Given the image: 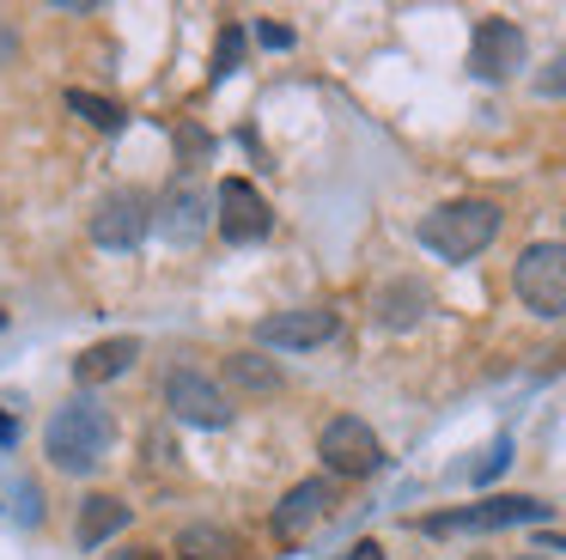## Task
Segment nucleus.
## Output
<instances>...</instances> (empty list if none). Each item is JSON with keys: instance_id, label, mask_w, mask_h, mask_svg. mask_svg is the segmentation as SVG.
Returning <instances> with one entry per match:
<instances>
[{"instance_id": "nucleus-4", "label": "nucleus", "mask_w": 566, "mask_h": 560, "mask_svg": "<svg viewBox=\"0 0 566 560\" xmlns=\"http://www.w3.org/2000/svg\"><path fill=\"white\" fill-rule=\"evenodd\" d=\"M548 506L542 499H524V494H500V499H481V506H463V511H432L420 518L427 536H463V530H505V523H542Z\"/></svg>"}, {"instance_id": "nucleus-17", "label": "nucleus", "mask_w": 566, "mask_h": 560, "mask_svg": "<svg viewBox=\"0 0 566 560\" xmlns=\"http://www.w3.org/2000/svg\"><path fill=\"white\" fill-rule=\"evenodd\" d=\"M232 377H238V390H262V396L281 384V377H274L262 360H250V353H238V360H232Z\"/></svg>"}, {"instance_id": "nucleus-16", "label": "nucleus", "mask_w": 566, "mask_h": 560, "mask_svg": "<svg viewBox=\"0 0 566 560\" xmlns=\"http://www.w3.org/2000/svg\"><path fill=\"white\" fill-rule=\"evenodd\" d=\"M420 304H427V292H420L415 280H408V287H390V292L378 299V317H384L390 329H408V323L420 317Z\"/></svg>"}, {"instance_id": "nucleus-7", "label": "nucleus", "mask_w": 566, "mask_h": 560, "mask_svg": "<svg viewBox=\"0 0 566 560\" xmlns=\"http://www.w3.org/2000/svg\"><path fill=\"white\" fill-rule=\"evenodd\" d=\"M213 219H220V231H226L232 243H256V238H269L274 207L262 201V189H256V183L226 177V183H220V195H213Z\"/></svg>"}, {"instance_id": "nucleus-10", "label": "nucleus", "mask_w": 566, "mask_h": 560, "mask_svg": "<svg viewBox=\"0 0 566 560\" xmlns=\"http://www.w3.org/2000/svg\"><path fill=\"white\" fill-rule=\"evenodd\" d=\"M335 311H323V304H298V311H274L256 323V341L262 348H323V341L335 335Z\"/></svg>"}, {"instance_id": "nucleus-9", "label": "nucleus", "mask_w": 566, "mask_h": 560, "mask_svg": "<svg viewBox=\"0 0 566 560\" xmlns=\"http://www.w3.org/2000/svg\"><path fill=\"white\" fill-rule=\"evenodd\" d=\"M153 226H159L171 243H196L201 231H208V189L184 170V177L165 189V201H153Z\"/></svg>"}, {"instance_id": "nucleus-18", "label": "nucleus", "mask_w": 566, "mask_h": 560, "mask_svg": "<svg viewBox=\"0 0 566 560\" xmlns=\"http://www.w3.org/2000/svg\"><path fill=\"white\" fill-rule=\"evenodd\" d=\"M238 55H244V31H238V24H226L220 43H213V80H226V73L238 68Z\"/></svg>"}, {"instance_id": "nucleus-27", "label": "nucleus", "mask_w": 566, "mask_h": 560, "mask_svg": "<svg viewBox=\"0 0 566 560\" xmlns=\"http://www.w3.org/2000/svg\"><path fill=\"white\" fill-rule=\"evenodd\" d=\"M184 560H189V554H184Z\"/></svg>"}, {"instance_id": "nucleus-25", "label": "nucleus", "mask_w": 566, "mask_h": 560, "mask_svg": "<svg viewBox=\"0 0 566 560\" xmlns=\"http://www.w3.org/2000/svg\"><path fill=\"white\" fill-rule=\"evenodd\" d=\"M0 329H7V311H0Z\"/></svg>"}, {"instance_id": "nucleus-8", "label": "nucleus", "mask_w": 566, "mask_h": 560, "mask_svg": "<svg viewBox=\"0 0 566 560\" xmlns=\"http://www.w3.org/2000/svg\"><path fill=\"white\" fill-rule=\"evenodd\" d=\"M317 450H323V463H329L335 475H371V469L384 463L378 433H371L366 421H354V414H342V421H329V426H323Z\"/></svg>"}, {"instance_id": "nucleus-22", "label": "nucleus", "mask_w": 566, "mask_h": 560, "mask_svg": "<svg viewBox=\"0 0 566 560\" xmlns=\"http://www.w3.org/2000/svg\"><path fill=\"white\" fill-rule=\"evenodd\" d=\"M342 560H384V548H378V542H354Z\"/></svg>"}, {"instance_id": "nucleus-6", "label": "nucleus", "mask_w": 566, "mask_h": 560, "mask_svg": "<svg viewBox=\"0 0 566 560\" xmlns=\"http://www.w3.org/2000/svg\"><path fill=\"white\" fill-rule=\"evenodd\" d=\"M165 408L189 426H226L232 421V396H226L213 377L189 372V365H177V372L165 377Z\"/></svg>"}, {"instance_id": "nucleus-5", "label": "nucleus", "mask_w": 566, "mask_h": 560, "mask_svg": "<svg viewBox=\"0 0 566 560\" xmlns=\"http://www.w3.org/2000/svg\"><path fill=\"white\" fill-rule=\"evenodd\" d=\"M147 231H153V195L128 189V183L104 195L98 214H92V243H98V250H135Z\"/></svg>"}, {"instance_id": "nucleus-2", "label": "nucleus", "mask_w": 566, "mask_h": 560, "mask_svg": "<svg viewBox=\"0 0 566 560\" xmlns=\"http://www.w3.org/2000/svg\"><path fill=\"white\" fill-rule=\"evenodd\" d=\"M500 238V207L493 201H444L420 219V243L444 262H469Z\"/></svg>"}, {"instance_id": "nucleus-21", "label": "nucleus", "mask_w": 566, "mask_h": 560, "mask_svg": "<svg viewBox=\"0 0 566 560\" xmlns=\"http://www.w3.org/2000/svg\"><path fill=\"white\" fill-rule=\"evenodd\" d=\"M256 37H262V43H269V49H293V31H286V24H256Z\"/></svg>"}, {"instance_id": "nucleus-14", "label": "nucleus", "mask_w": 566, "mask_h": 560, "mask_svg": "<svg viewBox=\"0 0 566 560\" xmlns=\"http://www.w3.org/2000/svg\"><path fill=\"white\" fill-rule=\"evenodd\" d=\"M123 523H128V506H123V499H116V494H92L86 506H80V542L98 548V542H111Z\"/></svg>"}, {"instance_id": "nucleus-1", "label": "nucleus", "mask_w": 566, "mask_h": 560, "mask_svg": "<svg viewBox=\"0 0 566 560\" xmlns=\"http://www.w3.org/2000/svg\"><path fill=\"white\" fill-rule=\"evenodd\" d=\"M111 438H116L111 408H104L98 396H80V402H67V408L50 414V426H43V457H50L55 469L80 475V469H92V463H104Z\"/></svg>"}, {"instance_id": "nucleus-12", "label": "nucleus", "mask_w": 566, "mask_h": 560, "mask_svg": "<svg viewBox=\"0 0 566 560\" xmlns=\"http://www.w3.org/2000/svg\"><path fill=\"white\" fill-rule=\"evenodd\" d=\"M323 511H329V481L286 487V499L274 506V536H281V542H305V536L323 523Z\"/></svg>"}, {"instance_id": "nucleus-3", "label": "nucleus", "mask_w": 566, "mask_h": 560, "mask_svg": "<svg viewBox=\"0 0 566 560\" xmlns=\"http://www.w3.org/2000/svg\"><path fill=\"white\" fill-rule=\"evenodd\" d=\"M517 299L536 317H560L566 311V243H530L512 268Z\"/></svg>"}, {"instance_id": "nucleus-24", "label": "nucleus", "mask_w": 566, "mask_h": 560, "mask_svg": "<svg viewBox=\"0 0 566 560\" xmlns=\"http://www.w3.org/2000/svg\"><path fill=\"white\" fill-rule=\"evenodd\" d=\"M116 560H159L153 548H128V554H116Z\"/></svg>"}, {"instance_id": "nucleus-15", "label": "nucleus", "mask_w": 566, "mask_h": 560, "mask_svg": "<svg viewBox=\"0 0 566 560\" xmlns=\"http://www.w3.org/2000/svg\"><path fill=\"white\" fill-rule=\"evenodd\" d=\"M67 110H74V116H86L98 134H116V128H123V110H116L111 97H98V92H80V85L67 92Z\"/></svg>"}, {"instance_id": "nucleus-19", "label": "nucleus", "mask_w": 566, "mask_h": 560, "mask_svg": "<svg viewBox=\"0 0 566 560\" xmlns=\"http://www.w3.org/2000/svg\"><path fill=\"white\" fill-rule=\"evenodd\" d=\"M505 463H512V438H500V445H488V457L475 463V481H493V475H500Z\"/></svg>"}, {"instance_id": "nucleus-20", "label": "nucleus", "mask_w": 566, "mask_h": 560, "mask_svg": "<svg viewBox=\"0 0 566 560\" xmlns=\"http://www.w3.org/2000/svg\"><path fill=\"white\" fill-rule=\"evenodd\" d=\"M536 92H542V97H554V92H566V55H554V68H548V73H542V80H536Z\"/></svg>"}, {"instance_id": "nucleus-13", "label": "nucleus", "mask_w": 566, "mask_h": 560, "mask_svg": "<svg viewBox=\"0 0 566 560\" xmlns=\"http://www.w3.org/2000/svg\"><path fill=\"white\" fill-rule=\"evenodd\" d=\"M135 360H140V341L135 335H111V341H92V348L80 353L74 377L80 384H111V377H123Z\"/></svg>"}, {"instance_id": "nucleus-26", "label": "nucleus", "mask_w": 566, "mask_h": 560, "mask_svg": "<svg viewBox=\"0 0 566 560\" xmlns=\"http://www.w3.org/2000/svg\"><path fill=\"white\" fill-rule=\"evenodd\" d=\"M524 560H536V554H524Z\"/></svg>"}, {"instance_id": "nucleus-23", "label": "nucleus", "mask_w": 566, "mask_h": 560, "mask_svg": "<svg viewBox=\"0 0 566 560\" xmlns=\"http://www.w3.org/2000/svg\"><path fill=\"white\" fill-rule=\"evenodd\" d=\"M13 438H19V426H13V414L0 408V445H13Z\"/></svg>"}, {"instance_id": "nucleus-11", "label": "nucleus", "mask_w": 566, "mask_h": 560, "mask_svg": "<svg viewBox=\"0 0 566 560\" xmlns=\"http://www.w3.org/2000/svg\"><path fill=\"white\" fill-rule=\"evenodd\" d=\"M469 68L481 80H505V73L524 68V31L512 19H481L475 24V49H469Z\"/></svg>"}]
</instances>
